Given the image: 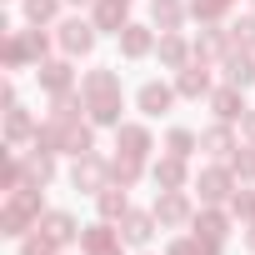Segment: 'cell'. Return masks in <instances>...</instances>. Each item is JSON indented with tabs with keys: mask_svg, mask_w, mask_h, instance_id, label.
I'll return each mask as SVG.
<instances>
[{
	"mask_svg": "<svg viewBox=\"0 0 255 255\" xmlns=\"http://www.w3.org/2000/svg\"><path fill=\"white\" fill-rule=\"evenodd\" d=\"M120 75L115 70H90L80 80V110H90L95 125H120Z\"/></svg>",
	"mask_w": 255,
	"mask_h": 255,
	"instance_id": "6da1fadb",
	"label": "cell"
},
{
	"mask_svg": "<svg viewBox=\"0 0 255 255\" xmlns=\"http://www.w3.org/2000/svg\"><path fill=\"white\" fill-rule=\"evenodd\" d=\"M40 215H45V205H40V185H20V190H10V200H5L0 230H5V235H25V225L40 220Z\"/></svg>",
	"mask_w": 255,
	"mask_h": 255,
	"instance_id": "7a4b0ae2",
	"label": "cell"
},
{
	"mask_svg": "<svg viewBox=\"0 0 255 255\" xmlns=\"http://www.w3.org/2000/svg\"><path fill=\"white\" fill-rule=\"evenodd\" d=\"M105 175H110V165H105L100 155H75V170H70L75 190H85V195H100V190H105Z\"/></svg>",
	"mask_w": 255,
	"mask_h": 255,
	"instance_id": "3957f363",
	"label": "cell"
},
{
	"mask_svg": "<svg viewBox=\"0 0 255 255\" xmlns=\"http://www.w3.org/2000/svg\"><path fill=\"white\" fill-rule=\"evenodd\" d=\"M60 45H65V55H90L95 50V20H65L60 25Z\"/></svg>",
	"mask_w": 255,
	"mask_h": 255,
	"instance_id": "277c9868",
	"label": "cell"
},
{
	"mask_svg": "<svg viewBox=\"0 0 255 255\" xmlns=\"http://www.w3.org/2000/svg\"><path fill=\"white\" fill-rule=\"evenodd\" d=\"M175 95H180L175 85H165V80H145L135 100H140V110H145V115H165V110L175 105Z\"/></svg>",
	"mask_w": 255,
	"mask_h": 255,
	"instance_id": "5b68a950",
	"label": "cell"
},
{
	"mask_svg": "<svg viewBox=\"0 0 255 255\" xmlns=\"http://www.w3.org/2000/svg\"><path fill=\"white\" fill-rule=\"evenodd\" d=\"M230 190H235V170H225V165H210V170L200 175V200H205V205H215V200H230Z\"/></svg>",
	"mask_w": 255,
	"mask_h": 255,
	"instance_id": "8992f818",
	"label": "cell"
},
{
	"mask_svg": "<svg viewBox=\"0 0 255 255\" xmlns=\"http://www.w3.org/2000/svg\"><path fill=\"white\" fill-rule=\"evenodd\" d=\"M155 220H160V225H185V220H195L185 190H160V200H155Z\"/></svg>",
	"mask_w": 255,
	"mask_h": 255,
	"instance_id": "52a82bcc",
	"label": "cell"
},
{
	"mask_svg": "<svg viewBox=\"0 0 255 255\" xmlns=\"http://www.w3.org/2000/svg\"><path fill=\"white\" fill-rule=\"evenodd\" d=\"M115 150L145 160L150 155V130H145V125H115Z\"/></svg>",
	"mask_w": 255,
	"mask_h": 255,
	"instance_id": "ba28073f",
	"label": "cell"
},
{
	"mask_svg": "<svg viewBox=\"0 0 255 255\" xmlns=\"http://www.w3.org/2000/svg\"><path fill=\"white\" fill-rule=\"evenodd\" d=\"M155 235V210L145 215V210H125V225H120V240L125 245H145Z\"/></svg>",
	"mask_w": 255,
	"mask_h": 255,
	"instance_id": "9c48e42d",
	"label": "cell"
},
{
	"mask_svg": "<svg viewBox=\"0 0 255 255\" xmlns=\"http://www.w3.org/2000/svg\"><path fill=\"white\" fill-rule=\"evenodd\" d=\"M175 90H180L185 100H200V95H210V75H205V60L185 65V70L175 75Z\"/></svg>",
	"mask_w": 255,
	"mask_h": 255,
	"instance_id": "30bf717a",
	"label": "cell"
},
{
	"mask_svg": "<svg viewBox=\"0 0 255 255\" xmlns=\"http://www.w3.org/2000/svg\"><path fill=\"white\" fill-rule=\"evenodd\" d=\"M210 110L230 125V120H245V95H240V85H225V90H215L210 95Z\"/></svg>",
	"mask_w": 255,
	"mask_h": 255,
	"instance_id": "8fae6325",
	"label": "cell"
},
{
	"mask_svg": "<svg viewBox=\"0 0 255 255\" xmlns=\"http://www.w3.org/2000/svg\"><path fill=\"white\" fill-rule=\"evenodd\" d=\"M80 245H85V255H120V235H115L110 225H90V230H80Z\"/></svg>",
	"mask_w": 255,
	"mask_h": 255,
	"instance_id": "7c38bea8",
	"label": "cell"
},
{
	"mask_svg": "<svg viewBox=\"0 0 255 255\" xmlns=\"http://www.w3.org/2000/svg\"><path fill=\"white\" fill-rule=\"evenodd\" d=\"M125 5H130V0H95V30H110V35H120L125 25Z\"/></svg>",
	"mask_w": 255,
	"mask_h": 255,
	"instance_id": "4fadbf2b",
	"label": "cell"
},
{
	"mask_svg": "<svg viewBox=\"0 0 255 255\" xmlns=\"http://www.w3.org/2000/svg\"><path fill=\"white\" fill-rule=\"evenodd\" d=\"M150 50H155V40H150L145 25H125V30H120V55H125V60H140V55H150Z\"/></svg>",
	"mask_w": 255,
	"mask_h": 255,
	"instance_id": "5bb4252c",
	"label": "cell"
},
{
	"mask_svg": "<svg viewBox=\"0 0 255 255\" xmlns=\"http://www.w3.org/2000/svg\"><path fill=\"white\" fill-rule=\"evenodd\" d=\"M225 85H240V90L255 85V60H250L245 50H230V55H225Z\"/></svg>",
	"mask_w": 255,
	"mask_h": 255,
	"instance_id": "9a60e30c",
	"label": "cell"
},
{
	"mask_svg": "<svg viewBox=\"0 0 255 255\" xmlns=\"http://www.w3.org/2000/svg\"><path fill=\"white\" fill-rule=\"evenodd\" d=\"M160 60H165L170 70H185V65H190V45L180 40V30H165V35H160Z\"/></svg>",
	"mask_w": 255,
	"mask_h": 255,
	"instance_id": "2e32d148",
	"label": "cell"
},
{
	"mask_svg": "<svg viewBox=\"0 0 255 255\" xmlns=\"http://www.w3.org/2000/svg\"><path fill=\"white\" fill-rule=\"evenodd\" d=\"M150 175H155L160 190H180V185H185V160H180V155H165V160H155Z\"/></svg>",
	"mask_w": 255,
	"mask_h": 255,
	"instance_id": "e0dca14e",
	"label": "cell"
},
{
	"mask_svg": "<svg viewBox=\"0 0 255 255\" xmlns=\"http://www.w3.org/2000/svg\"><path fill=\"white\" fill-rule=\"evenodd\" d=\"M95 205H100V220H120L125 210H130V200H125V185H105V190L95 195Z\"/></svg>",
	"mask_w": 255,
	"mask_h": 255,
	"instance_id": "ac0fdd59",
	"label": "cell"
},
{
	"mask_svg": "<svg viewBox=\"0 0 255 255\" xmlns=\"http://www.w3.org/2000/svg\"><path fill=\"white\" fill-rule=\"evenodd\" d=\"M40 85H45L50 95H70V65H65V60H45V65H40Z\"/></svg>",
	"mask_w": 255,
	"mask_h": 255,
	"instance_id": "d6986e66",
	"label": "cell"
},
{
	"mask_svg": "<svg viewBox=\"0 0 255 255\" xmlns=\"http://www.w3.org/2000/svg\"><path fill=\"white\" fill-rule=\"evenodd\" d=\"M40 230H45V235H55L60 245H70V240L80 235V230H75V220H70L65 210H45V215H40Z\"/></svg>",
	"mask_w": 255,
	"mask_h": 255,
	"instance_id": "ffe728a7",
	"label": "cell"
},
{
	"mask_svg": "<svg viewBox=\"0 0 255 255\" xmlns=\"http://www.w3.org/2000/svg\"><path fill=\"white\" fill-rule=\"evenodd\" d=\"M230 35L225 30H200V40H195V60H210V55H230Z\"/></svg>",
	"mask_w": 255,
	"mask_h": 255,
	"instance_id": "44dd1931",
	"label": "cell"
},
{
	"mask_svg": "<svg viewBox=\"0 0 255 255\" xmlns=\"http://www.w3.org/2000/svg\"><path fill=\"white\" fill-rule=\"evenodd\" d=\"M25 180H30V185L55 180V160H50V150H45V145H35V155L25 160Z\"/></svg>",
	"mask_w": 255,
	"mask_h": 255,
	"instance_id": "7402d4cb",
	"label": "cell"
},
{
	"mask_svg": "<svg viewBox=\"0 0 255 255\" xmlns=\"http://www.w3.org/2000/svg\"><path fill=\"white\" fill-rule=\"evenodd\" d=\"M150 15H155V25H160V30H180L185 5H180V0H150Z\"/></svg>",
	"mask_w": 255,
	"mask_h": 255,
	"instance_id": "603a6c76",
	"label": "cell"
},
{
	"mask_svg": "<svg viewBox=\"0 0 255 255\" xmlns=\"http://www.w3.org/2000/svg\"><path fill=\"white\" fill-rule=\"evenodd\" d=\"M35 130H40V125H35L20 105H10V115H5V135H10V145H20V140H25V135H35Z\"/></svg>",
	"mask_w": 255,
	"mask_h": 255,
	"instance_id": "cb8c5ba5",
	"label": "cell"
},
{
	"mask_svg": "<svg viewBox=\"0 0 255 255\" xmlns=\"http://www.w3.org/2000/svg\"><path fill=\"white\" fill-rule=\"evenodd\" d=\"M140 170H145V160H135V155H115V160H110V180H120L125 190L140 180Z\"/></svg>",
	"mask_w": 255,
	"mask_h": 255,
	"instance_id": "d4e9b609",
	"label": "cell"
},
{
	"mask_svg": "<svg viewBox=\"0 0 255 255\" xmlns=\"http://www.w3.org/2000/svg\"><path fill=\"white\" fill-rule=\"evenodd\" d=\"M195 230H200V235H210V240H225L230 215H225V210H200V215H195Z\"/></svg>",
	"mask_w": 255,
	"mask_h": 255,
	"instance_id": "484cf974",
	"label": "cell"
},
{
	"mask_svg": "<svg viewBox=\"0 0 255 255\" xmlns=\"http://www.w3.org/2000/svg\"><path fill=\"white\" fill-rule=\"evenodd\" d=\"M200 150H210V155H230V150H235V140H230V125H225V120L215 125V130H205V135H200Z\"/></svg>",
	"mask_w": 255,
	"mask_h": 255,
	"instance_id": "4316f807",
	"label": "cell"
},
{
	"mask_svg": "<svg viewBox=\"0 0 255 255\" xmlns=\"http://www.w3.org/2000/svg\"><path fill=\"white\" fill-rule=\"evenodd\" d=\"M55 10H60V0H25V20H30V25L55 20Z\"/></svg>",
	"mask_w": 255,
	"mask_h": 255,
	"instance_id": "83f0119b",
	"label": "cell"
},
{
	"mask_svg": "<svg viewBox=\"0 0 255 255\" xmlns=\"http://www.w3.org/2000/svg\"><path fill=\"white\" fill-rule=\"evenodd\" d=\"M230 5H235V0H190V15H200V20H220Z\"/></svg>",
	"mask_w": 255,
	"mask_h": 255,
	"instance_id": "f1b7e54d",
	"label": "cell"
},
{
	"mask_svg": "<svg viewBox=\"0 0 255 255\" xmlns=\"http://www.w3.org/2000/svg\"><path fill=\"white\" fill-rule=\"evenodd\" d=\"M15 40H20V50H25V60H40V55L50 50V40H45L40 30H25V35H15Z\"/></svg>",
	"mask_w": 255,
	"mask_h": 255,
	"instance_id": "f546056e",
	"label": "cell"
},
{
	"mask_svg": "<svg viewBox=\"0 0 255 255\" xmlns=\"http://www.w3.org/2000/svg\"><path fill=\"white\" fill-rule=\"evenodd\" d=\"M230 170H235L240 180H255V150H240V145H235V150H230Z\"/></svg>",
	"mask_w": 255,
	"mask_h": 255,
	"instance_id": "4dcf8cb0",
	"label": "cell"
},
{
	"mask_svg": "<svg viewBox=\"0 0 255 255\" xmlns=\"http://www.w3.org/2000/svg\"><path fill=\"white\" fill-rule=\"evenodd\" d=\"M230 40H235L240 50H255V15H245V20H235V25H230Z\"/></svg>",
	"mask_w": 255,
	"mask_h": 255,
	"instance_id": "1f68e13d",
	"label": "cell"
},
{
	"mask_svg": "<svg viewBox=\"0 0 255 255\" xmlns=\"http://www.w3.org/2000/svg\"><path fill=\"white\" fill-rule=\"evenodd\" d=\"M55 250H60L55 235H30V240L20 245V255H55Z\"/></svg>",
	"mask_w": 255,
	"mask_h": 255,
	"instance_id": "d6a6232c",
	"label": "cell"
},
{
	"mask_svg": "<svg viewBox=\"0 0 255 255\" xmlns=\"http://www.w3.org/2000/svg\"><path fill=\"white\" fill-rule=\"evenodd\" d=\"M165 145H170V155H180V160H185V155H190L200 140H195L190 130H170V140H165Z\"/></svg>",
	"mask_w": 255,
	"mask_h": 255,
	"instance_id": "836d02e7",
	"label": "cell"
},
{
	"mask_svg": "<svg viewBox=\"0 0 255 255\" xmlns=\"http://www.w3.org/2000/svg\"><path fill=\"white\" fill-rule=\"evenodd\" d=\"M230 215L255 220V195H250V190H235V195H230Z\"/></svg>",
	"mask_w": 255,
	"mask_h": 255,
	"instance_id": "e575fe53",
	"label": "cell"
},
{
	"mask_svg": "<svg viewBox=\"0 0 255 255\" xmlns=\"http://www.w3.org/2000/svg\"><path fill=\"white\" fill-rule=\"evenodd\" d=\"M165 255H200V235H180V240H175Z\"/></svg>",
	"mask_w": 255,
	"mask_h": 255,
	"instance_id": "d590c367",
	"label": "cell"
},
{
	"mask_svg": "<svg viewBox=\"0 0 255 255\" xmlns=\"http://www.w3.org/2000/svg\"><path fill=\"white\" fill-rule=\"evenodd\" d=\"M245 135H250V140H255V110H250V115H245Z\"/></svg>",
	"mask_w": 255,
	"mask_h": 255,
	"instance_id": "8d00e7d4",
	"label": "cell"
},
{
	"mask_svg": "<svg viewBox=\"0 0 255 255\" xmlns=\"http://www.w3.org/2000/svg\"><path fill=\"white\" fill-rule=\"evenodd\" d=\"M245 245H250V250H255V220H250V235H245Z\"/></svg>",
	"mask_w": 255,
	"mask_h": 255,
	"instance_id": "74e56055",
	"label": "cell"
},
{
	"mask_svg": "<svg viewBox=\"0 0 255 255\" xmlns=\"http://www.w3.org/2000/svg\"><path fill=\"white\" fill-rule=\"evenodd\" d=\"M70 5H95V0H70Z\"/></svg>",
	"mask_w": 255,
	"mask_h": 255,
	"instance_id": "f35d334b",
	"label": "cell"
},
{
	"mask_svg": "<svg viewBox=\"0 0 255 255\" xmlns=\"http://www.w3.org/2000/svg\"><path fill=\"white\" fill-rule=\"evenodd\" d=\"M250 5H255V0H250Z\"/></svg>",
	"mask_w": 255,
	"mask_h": 255,
	"instance_id": "ab89813d",
	"label": "cell"
}]
</instances>
